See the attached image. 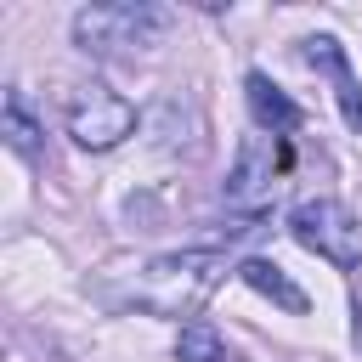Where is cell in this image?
<instances>
[{
    "mask_svg": "<svg viewBox=\"0 0 362 362\" xmlns=\"http://www.w3.org/2000/svg\"><path fill=\"white\" fill-rule=\"evenodd\" d=\"M221 272H226V255H215V249L164 255V260H153V266L141 272L136 305H147V311H158V317H187V311L221 283Z\"/></svg>",
    "mask_w": 362,
    "mask_h": 362,
    "instance_id": "6da1fadb",
    "label": "cell"
},
{
    "mask_svg": "<svg viewBox=\"0 0 362 362\" xmlns=\"http://www.w3.org/2000/svg\"><path fill=\"white\" fill-rule=\"evenodd\" d=\"M170 11L141 6V0H119V6H85L74 17V40L96 57H119V51H141L164 34Z\"/></svg>",
    "mask_w": 362,
    "mask_h": 362,
    "instance_id": "7a4b0ae2",
    "label": "cell"
},
{
    "mask_svg": "<svg viewBox=\"0 0 362 362\" xmlns=\"http://www.w3.org/2000/svg\"><path fill=\"white\" fill-rule=\"evenodd\" d=\"M288 232H294L311 255H322L328 266H339V272H356V266H362V221H356L345 204H334V198H305V204H294Z\"/></svg>",
    "mask_w": 362,
    "mask_h": 362,
    "instance_id": "3957f363",
    "label": "cell"
},
{
    "mask_svg": "<svg viewBox=\"0 0 362 362\" xmlns=\"http://www.w3.org/2000/svg\"><path fill=\"white\" fill-rule=\"evenodd\" d=\"M288 164H294V153H288L283 136H272V130L249 136V141L238 147L232 175H226V209H238V215H260V209L272 204L277 175H283Z\"/></svg>",
    "mask_w": 362,
    "mask_h": 362,
    "instance_id": "277c9868",
    "label": "cell"
},
{
    "mask_svg": "<svg viewBox=\"0 0 362 362\" xmlns=\"http://www.w3.org/2000/svg\"><path fill=\"white\" fill-rule=\"evenodd\" d=\"M62 113H68V136H74L79 147H90V153L119 147V141L136 130V107H130L119 90H107V85H74Z\"/></svg>",
    "mask_w": 362,
    "mask_h": 362,
    "instance_id": "5b68a950",
    "label": "cell"
},
{
    "mask_svg": "<svg viewBox=\"0 0 362 362\" xmlns=\"http://www.w3.org/2000/svg\"><path fill=\"white\" fill-rule=\"evenodd\" d=\"M305 62H311V68H322V74L334 79V96H339L345 124H351V130H362V79L351 74L345 45H339L334 34H311V40H305Z\"/></svg>",
    "mask_w": 362,
    "mask_h": 362,
    "instance_id": "8992f818",
    "label": "cell"
},
{
    "mask_svg": "<svg viewBox=\"0 0 362 362\" xmlns=\"http://www.w3.org/2000/svg\"><path fill=\"white\" fill-rule=\"evenodd\" d=\"M243 90H249V113H255V124H260V130L283 136V130H300V124H305L300 102H288L266 74H249V79H243Z\"/></svg>",
    "mask_w": 362,
    "mask_h": 362,
    "instance_id": "52a82bcc",
    "label": "cell"
},
{
    "mask_svg": "<svg viewBox=\"0 0 362 362\" xmlns=\"http://www.w3.org/2000/svg\"><path fill=\"white\" fill-rule=\"evenodd\" d=\"M238 277H243L255 294H266V300H277L283 311H294V317H300V311H311V294H305L300 283H288V272H283L277 260H260V255H255V260H243V266H238Z\"/></svg>",
    "mask_w": 362,
    "mask_h": 362,
    "instance_id": "ba28073f",
    "label": "cell"
},
{
    "mask_svg": "<svg viewBox=\"0 0 362 362\" xmlns=\"http://www.w3.org/2000/svg\"><path fill=\"white\" fill-rule=\"evenodd\" d=\"M0 119H6V141H11L23 158H34L45 130H40V119H34V107H28V96H23V90H6V113H0Z\"/></svg>",
    "mask_w": 362,
    "mask_h": 362,
    "instance_id": "9c48e42d",
    "label": "cell"
},
{
    "mask_svg": "<svg viewBox=\"0 0 362 362\" xmlns=\"http://www.w3.org/2000/svg\"><path fill=\"white\" fill-rule=\"evenodd\" d=\"M175 356L181 362H226V345H221V334L209 322H187L181 339H175Z\"/></svg>",
    "mask_w": 362,
    "mask_h": 362,
    "instance_id": "30bf717a",
    "label": "cell"
}]
</instances>
